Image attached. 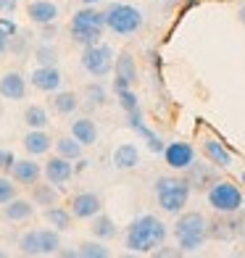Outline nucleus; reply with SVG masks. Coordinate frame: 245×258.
I'll return each instance as SVG.
<instances>
[{
    "label": "nucleus",
    "mask_w": 245,
    "mask_h": 258,
    "mask_svg": "<svg viewBox=\"0 0 245 258\" xmlns=\"http://www.w3.org/2000/svg\"><path fill=\"white\" fill-rule=\"evenodd\" d=\"M169 227L153 214H143L132 219L124 234V248L130 253H153L161 242H166Z\"/></svg>",
    "instance_id": "1"
},
{
    "label": "nucleus",
    "mask_w": 245,
    "mask_h": 258,
    "mask_svg": "<svg viewBox=\"0 0 245 258\" xmlns=\"http://www.w3.org/2000/svg\"><path fill=\"white\" fill-rule=\"evenodd\" d=\"M174 237L182 253H195L208 240V219L201 211H182L174 221Z\"/></svg>",
    "instance_id": "2"
},
{
    "label": "nucleus",
    "mask_w": 245,
    "mask_h": 258,
    "mask_svg": "<svg viewBox=\"0 0 245 258\" xmlns=\"http://www.w3.org/2000/svg\"><path fill=\"white\" fill-rule=\"evenodd\" d=\"M106 32V11H98L95 6H82L69 21V34L82 48L100 42Z\"/></svg>",
    "instance_id": "3"
},
{
    "label": "nucleus",
    "mask_w": 245,
    "mask_h": 258,
    "mask_svg": "<svg viewBox=\"0 0 245 258\" xmlns=\"http://www.w3.org/2000/svg\"><path fill=\"white\" fill-rule=\"evenodd\" d=\"M153 192H156L158 206L166 211V214L177 216L185 211V206L190 203L193 187L185 177H158L156 184H153Z\"/></svg>",
    "instance_id": "4"
},
{
    "label": "nucleus",
    "mask_w": 245,
    "mask_h": 258,
    "mask_svg": "<svg viewBox=\"0 0 245 258\" xmlns=\"http://www.w3.org/2000/svg\"><path fill=\"white\" fill-rule=\"evenodd\" d=\"M143 11L132 3H111L106 8V29L119 37H132L143 29Z\"/></svg>",
    "instance_id": "5"
},
{
    "label": "nucleus",
    "mask_w": 245,
    "mask_h": 258,
    "mask_svg": "<svg viewBox=\"0 0 245 258\" xmlns=\"http://www.w3.org/2000/svg\"><path fill=\"white\" fill-rule=\"evenodd\" d=\"M82 69L92 77V79H106L113 72V63H116V53L111 45L106 42H95V45H87L82 48V58H79Z\"/></svg>",
    "instance_id": "6"
},
{
    "label": "nucleus",
    "mask_w": 245,
    "mask_h": 258,
    "mask_svg": "<svg viewBox=\"0 0 245 258\" xmlns=\"http://www.w3.org/2000/svg\"><path fill=\"white\" fill-rule=\"evenodd\" d=\"M206 201L216 214H232V211H240L245 206V195L237 184H232L227 179H219L216 184L208 187Z\"/></svg>",
    "instance_id": "7"
},
{
    "label": "nucleus",
    "mask_w": 245,
    "mask_h": 258,
    "mask_svg": "<svg viewBox=\"0 0 245 258\" xmlns=\"http://www.w3.org/2000/svg\"><path fill=\"white\" fill-rule=\"evenodd\" d=\"M245 229V206L232 214H219L214 221H208V240H235Z\"/></svg>",
    "instance_id": "8"
},
{
    "label": "nucleus",
    "mask_w": 245,
    "mask_h": 258,
    "mask_svg": "<svg viewBox=\"0 0 245 258\" xmlns=\"http://www.w3.org/2000/svg\"><path fill=\"white\" fill-rule=\"evenodd\" d=\"M135 82H137V61L130 50H124L116 55V63H113V92L119 95V92L130 90Z\"/></svg>",
    "instance_id": "9"
},
{
    "label": "nucleus",
    "mask_w": 245,
    "mask_h": 258,
    "mask_svg": "<svg viewBox=\"0 0 245 258\" xmlns=\"http://www.w3.org/2000/svg\"><path fill=\"white\" fill-rule=\"evenodd\" d=\"M163 161L166 166L174 171H188L193 163H195V148L185 140H177V143H169L163 148Z\"/></svg>",
    "instance_id": "10"
},
{
    "label": "nucleus",
    "mask_w": 245,
    "mask_h": 258,
    "mask_svg": "<svg viewBox=\"0 0 245 258\" xmlns=\"http://www.w3.org/2000/svg\"><path fill=\"white\" fill-rule=\"evenodd\" d=\"M185 179L190 182V187L193 190H198V192H208V187L211 184H216L221 177H219V166H214L211 161L208 163H203V161H195L193 166L185 171Z\"/></svg>",
    "instance_id": "11"
},
{
    "label": "nucleus",
    "mask_w": 245,
    "mask_h": 258,
    "mask_svg": "<svg viewBox=\"0 0 245 258\" xmlns=\"http://www.w3.org/2000/svg\"><path fill=\"white\" fill-rule=\"evenodd\" d=\"M127 126L132 129V132H137L140 137H143V143L148 145V150H153V153H163V148H166V143L161 140V135L158 132H153L148 124H145V119H143V111H132V113H127Z\"/></svg>",
    "instance_id": "12"
},
{
    "label": "nucleus",
    "mask_w": 245,
    "mask_h": 258,
    "mask_svg": "<svg viewBox=\"0 0 245 258\" xmlns=\"http://www.w3.org/2000/svg\"><path fill=\"white\" fill-rule=\"evenodd\" d=\"M42 177L48 179L50 184L55 187H64L66 182H72L74 177V166H72V161L64 158V156H53L50 161H45V166H42Z\"/></svg>",
    "instance_id": "13"
},
{
    "label": "nucleus",
    "mask_w": 245,
    "mask_h": 258,
    "mask_svg": "<svg viewBox=\"0 0 245 258\" xmlns=\"http://www.w3.org/2000/svg\"><path fill=\"white\" fill-rule=\"evenodd\" d=\"M29 82H32V87L40 90V92H55L64 85V74L58 66H37L29 74Z\"/></svg>",
    "instance_id": "14"
},
{
    "label": "nucleus",
    "mask_w": 245,
    "mask_h": 258,
    "mask_svg": "<svg viewBox=\"0 0 245 258\" xmlns=\"http://www.w3.org/2000/svg\"><path fill=\"white\" fill-rule=\"evenodd\" d=\"M103 211V198L98 195V192H77L74 198H72V214H74V219H85V221H90L92 216H98Z\"/></svg>",
    "instance_id": "15"
},
{
    "label": "nucleus",
    "mask_w": 245,
    "mask_h": 258,
    "mask_svg": "<svg viewBox=\"0 0 245 258\" xmlns=\"http://www.w3.org/2000/svg\"><path fill=\"white\" fill-rule=\"evenodd\" d=\"M11 177H14L16 184L32 187V184H37V182H40V177H42V166H40L37 161H32V158H16L14 169H11Z\"/></svg>",
    "instance_id": "16"
},
{
    "label": "nucleus",
    "mask_w": 245,
    "mask_h": 258,
    "mask_svg": "<svg viewBox=\"0 0 245 258\" xmlns=\"http://www.w3.org/2000/svg\"><path fill=\"white\" fill-rule=\"evenodd\" d=\"M203 156H206V161H211L214 166H219V169H232V163H235L232 150L224 143L214 140V137H206L203 140Z\"/></svg>",
    "instance_id": "17"
},
{
    "label": "nucleus",
    "mask_w": 245,
    "mask_h": 258,
    "mask_svg": "<svg viewBox=\"0 0 245 258\" xmlns=\"http://www.w3.org/2000/svg\"><path fill=\"white\" fill-rule=\"evenodd\" d=\"M58 6L53 3V0H32V3L27 6V16L32 24L37 27H45V24H53V21H58Z\"/></svg>",
    "instance_id": "18"
},
{
    "label": "nucleus",
    "mask_w": 245,
    "mask_h": 258,
    "mask_svg": "<svg viewBox=\"0 0 245 258\" xmlns=\"http://www.w3.org/2000/svg\"><path fill=\"white\" fill-rule=\"evenodd\" d=\"M0 98L6 100H24L27 98V79L19 72H8L0 77Z\"/></svg>",
    "instance_id": "19"
},
{
    "label": "nucleus",
    "mask_w": 245,
    "mask_h": 258,
    "mask_svg": "<svg viewBox=\"0 0 245 258\" xmlns=\"http://www.w3.org/2000/svg\"><path fill=\"white\" fill-rule=\"evenodd\" d=\"M21 143H24V150L29 156H45L50 150L53 140H50V135L45 132V129H29Z\"/></svg>",
    "instance_id": "20"
},
{
    "label": "nucleus",
    "mask_w": 245,
    "mask_h": 258,
    "mask_svg": "<svg viewBox=\"0 0 245 258\" xmlns=\"http://www.w3.org/2000/svg\"><path fill=\"white\" fill-rule=\"evenodd\" d=\"M3 216L8 219V221H29L32 216H34V203L32 201H24V198H14L11 203H6L3 206Z\"/></svg>",
    "instance_id": "21"
},
{
    "label": "nucleus",
    "mask_w": 245,
    "mask_h": 258,
    "mask_svg": "<svg viewBox=\"0 0 245 258\" xmlns=\"http://www.w3.org/2000/svg\"><path fill=\"white\" fill-rule=\"evenodd\" d=\"M137 163H140V148H137L135 143L116 145V150H113V166H116V169L127 171V169H135Z\"/></svg>",
    "instance_id": "22"
},
{
    "label": "nucleus",
    "mask_w": 245,
    "mask_h": 258,
    "mask_svg": "<svg viewBox=\"0 0 245 258\" xmlns=\"http://www.w3.org/2000/svg\"><path fill=\"white\" fill-rule=\"evenodd\" d=\"M72 137H77L85 148L95 145V143H98V126H95V121L87 119V116L74 119V121H72Z\"/></svg>",
    "instance_id": "23"
},
{
    "label": "nucleus",
    "mask_w": 245,
    "mask_h": 258,
    "mask_svg": "<svg viewBox=\"0 0 245 258\" xmlns=\"http://www.w3.org/2000/svg\"><path fill=\"white\" fill-rule=\"evenodd\" d=\"M50 105H53L55 113L72 116L79 108V98H77V92H72V90H55V92H50Z\"/></svg>",
    "instance_id": "24"
},
{
    "label": "nucleus",
    "mask_w": 245,
    "mask_h": 258,
    "mask_svg": "<svg viewBox=\"0 0 245 258\" xmlns=\"http://www.w3.org/2000/svg\"><path fill=\"white\" fill-rule=\"evenodd\" d=\"M90 221H92V224H90V232H92V237H95V240H103V242H106V240H113L116 232H119V229H116V221H113L108 214H103V211H100L98 216H92Z\"/></svg>",
    "instance_id": "25"
},
{
    "label": "nucleus",
    "mask_w": 245,
    "mask_h": 258,
    "mask_svg": "<svg viewBox=\"0 0 245 258\" xmlns=\"http://www.w3.org/2000/svg\"><path fill=\"white\" fill-rule=\"evenodd\" d=\"M45 221H48V224L50 227H55L58 232H66V229H72V219H74V214H72V211H66L64 206H48V208H45Z\"/></svg>",
    "instance_id": "26"
},
{
    "label": "nucleus",
    "mask_w": 245,
    "mask_h": 258,
    "mask_svg": "<svg viewBox=\"0 0 245 258\" xmlns=\"http://www.w3.org/2000/svg\"><path fill=\"white\" fill-rule=\"evenodd\" d=\"M32 203L34 206H42V208H48V206H55L58 203V187L55 184H32Z\"/></svg>",
    "instance_id": "27"
},
{
    "label": "nucleus",
    "mask_w": 245,
    "mask_h": 258,
    "mask_svg": "<svg viewBox=\"0 0 245 258\" xmlns=\"http://www.w3.org/2000/svg\"><path fill=\"white\" fill-rule=\"evenodd\" d=\"M53 145H55V153L69 158V161H79L82 158V150H85V145H82L77 137H58Z\"/></svg>",
    "instance_id": "28"
},
{
    "label": "nucleus",
    "mask_w": 245,
    "mask_h": 258,
    "mask_svg": "<svg viewBox=\"0 0 245 258\" xmlns=\"http://www.w3.org/2000/svg\"><path fill=\"white\" fill-rule=\"evenodd\" d=\"M40 250L42 255H58V250H61V232L55 227L40 229Z\"/></svg>",
    "instance_id": "29"
},
{
    "label": "nucleus",
    "mask_w": 245,
    "mask_h": 258,
    "mask_svg": "<svg viewBox=\"0 0 245 258\" xmlns=\"http://www.w3.org/2000/svg\"><path fill=\"white\" fill-rule=\"evenodd\" d=\"M24 124H27L29 129H48L50 116H48V111H45L42 105H27V111H24Z\"/></svg>",
    "instance_id": "30"
},
{
    "label": "nucleus",
    "mask_w": 245,
    "mask_h": 258,
    "mask_svg": "<svg viewBox=\"0 0 245 258\" xmlns=\"http://www.w3.org/2000/svg\"><path fill=\"white\" fill-rule=\"evenodd\" d=\"M19 250L21 255H42L40 250V229H29L19 237Z\"/></svg>",
    "instance_id": "31"
},
{
    "label": "nucleus",
    "mask_w": 245,
    "mask_h": 258,
    "mask_svg": "<svg viewBox=\"0 0 245 258\" xmlns=\"http://www.w3.org/2000/svg\"><path fill=\"white\" fill-rule=\"evenodd\" d=\"M34 61L37 66H58V48L53 42H40L34 48Z\"/></svg>",
    "instance_id": "32"
},
{
    "label": "nucleus",
    "mask_w": 245,
    "mask_h": 258,
    "mask_svg": "<svg viewBox=\"0 0 245 258\" xmlns=\"http://www.w3.org/2000/svg\"><path fill=\"white\" fill-rule=\"evenodd\" d=\"M79 255L82 258H108L111 250L103 245V240H87L79 245Z\"/></svg>",
    "instance_id": "33"
},
{
    "label": "nucleus",
    "mask_w": 245,
    "mask_h": 258,
    "mask_svg": "<svg viewBox=\"0 0 245 258\" xmlns=\"http://www.w3.org/2000/svg\"><path fill=\"white\" fill-rule=\"evenodd\" d=\"M85 98L90 105H106L108 103V90L100 85V82H92V85L85 87Z\"/></svg>",
    "instance_id": "34"
},
{
    "label": "nucleus",
    "mask_w": 245,
    "mask_h": 258,
    "mask_svg": "<svg viewBox=\"0 0 245 258\" xmlns=\"http://www.w3.org/2000/svg\"><path fill=\"white\" fill-rule=\"evenodd\" d=\"M16 187H19V184L14 182V177H0V206L11 203V201L19 195Z\"/></svg>",
    "instance_id": "35"
},
{
    "label": "nucleus",
    "mask_w": 245,
    "mask_h": 258,
    "mask_svg": "<svg viewBox=\"0 0 245 258\" xmlns=\"http://www.w3.org/2000/svg\"><path fill=\"white\" fill-rule=\"evenodd\" d=\"M116 98H119V105H121V111H124V113H132V111L140 108V98L132 92V87H130V90H124V92H119Z\"/></svg>",
    "instance_id": "36"
},
{
    "label": "nucleus",
    "mask_w": 245,
    "mask_h": 258,
    "mask_svg": "<svg viewBox=\"0 0 245 258\" xmlns=\"http://www.w3.org/2000/svg\"><path fill=\"white\" fill-rule=\"evenodd\" d=\"M14 163H16V156L11 153V150H6V148H0V171H6V174H11V169H14Z\"/></svg>",
    "instance_id": "37"
},
{
    "label": "nucleus",
    "mask_w": 245,
    "mask_h": 258,
    "mask_svg": "<svg viewBox=\"0 0 245 258\" xmlns=\"http://www.w3.org/2000/svg\"><path fill=\"white\" fill-rule=\"evenodd\" d=\"M11 40H14V37H11V34L0 27V55H6L11 50Z\"/></svg>",
    "instance_id": "38"
},
{
    "label": "nucleus",
    "mask_w": 245,
    "mask_h": 258,
    "mask_svg": "<svg viewBox=\"0 0 245 258\" xmlns=\"http://www.w3.org/2000/svg\"><path fill=\"white\" fill-rule=\"evenodd\" d=\"M58 34V27H55V21L53 24H45L42 27V42H53V37Z\"/></svg>",
    "instance_id": "39"
},
{
    "label": "nucleus",
    "mask_w": 245,
    "mask_h": 258,
    "mask_svg": "<svg viewBox=\"0 0 245 258\" xmlns=\"http://www.w3.org/2000/svg\"><path fill=\"white\" fill-rule=\"evenodd\" d=\"M179 253H182V250H171L169 245H163V242H161L158 248L153 250V255H156V258H166V255H179Z\"/></svg>",
    "instance_id": "40"
},
{
    "label": "nucleus",
    "mask_w": 245,
    "mask_h": 258,
    "mask_svg": "<svg viewBox=\"0 0 245 258\" xmlns=\"http://www.w3.org/2000/svg\"><path fill=\"white\" fill-rule=\"evenodd\" d=\"M0 27H3V29L11 34V37H14V34H19V27H16L11 19H0Z\"/></svg>",
    "instance_id": "41"
},
{
    "label": "nucleus",
    "mask_w": 245,
    "mask_h": 258,
    "mask_svg": "<svg viewBox=\"0 0 245 258\" xmlns=\"http://www.w3.org/2000/svg\"><path fill=\"white\" fill-rule=\"evenodd\" d=\"M16 8V0H0V11H14Z\"/></svg>",
    "instance_id": "42"
},
{
    "label": "nucleus",
    "mask_w": 245,
    "mask_h": 258,
    "mask_svg": "<svg viewBox=\"0 0 245 258\" xmlns=\"http://www.w3.org/2000/svg\"><path fill=\"white\" fill-rule=\"evenodd\" d=\"M58 255H64V258H77L79 250H58Z\"/></svg>",
    "instance_id": "43"
},
{
    "label": "nucleus",
    "mask_w": 245,
    "mask_h": 258,
    "mask_svg": "<svg viewBox=\"0 0 245 258\" xmlns=\"http://www.w3.org/2000/svg\"><path fill=\"white\" fill-rule=\"evenodd\" d=\"M237 16H240V21H242V27H245V3H242V8L237 11Z\"/></svg>",
    "instance_id": "44"
},
{
    "label": "nucleus",
    "mask_w": 245,
    "mask_h": 258,
    "mask_svg": "<svg viewBox=\"0 0 245 258\" xmlns=\"http://www.w3.org/2000/svg\"><path fill=\"white\" fill-rule=\"evenodd\" d=\"M79 3H82V6H98L100 0H79Z\"/></svg>",
    "instance_id": "45"
},
{
    "label": "nucleus",
    "mask_w": 245,
    "mask_h": 258,
    "mask_svg": "<svg viewBox=\"0 0 245 258\" xmlns=\"http://www.w3.org/2000/svg\"><path fill=\"white\" fill-rule=\"evenodd\" d=\"M185 3H188V8H195L198 3H201V0H185Z\"/></svg>",
    "instance_id": "46"
},
{
    "label": "nucleus",
    "mask_w": 245,
    "mask_h": 258,
    "mask_svg": "<svg viewBox=\"0 0 245 258\" xmlns=\"http://www.w3.org/2000/svg\"><path fill=\"white\" fill-rule=\"evenodd\" d=\"M240 179H242V184H245V171H242V174H240Z\"/></svg>",
    "instance_id": "47"
},
{
    "label": "nucleus",
    "mask_w": 245,
    "mask_h": 258,
    "mask_svg": "<svg viewBox=\"0 0 245 258\" xmlns=\"http://www.w3.org/2000/svg\"><path fill=\"white\" fill-rule=\"evenodd\" d=\"M161 3H174V0H161Z\"/></svg>",
    "instance_id": "48"
},
{
    "label": "nucleus",
    "mask_w": 245,
    "mask_h": 258,
    "mask_svg": "<svg viewBox=\"0 0 245 258\" xmlns=\"http://www.w3.org/2000/svg\"><path fill=\"white\" fill-rule=\"evenodd\" d=\"M0 258H6V253H3V250H0Z\"/></svg>",
    "instance_id": "49"
},
{
    "label": "nucleus",
    "mask_w": 245,
    "mask_h": 258,
    "mask_svg": "<svg viewBox=\"0 0 245 258\" xmlns=\"http://www.w3.org/2000/svg\"><path fill=\"white\" fill-rule=\"evenodd\" d=\"M240 237H242V240H245V229H242V234H240Z\"/></svg>",
    "instance_id": "50"
}]
</instances>
